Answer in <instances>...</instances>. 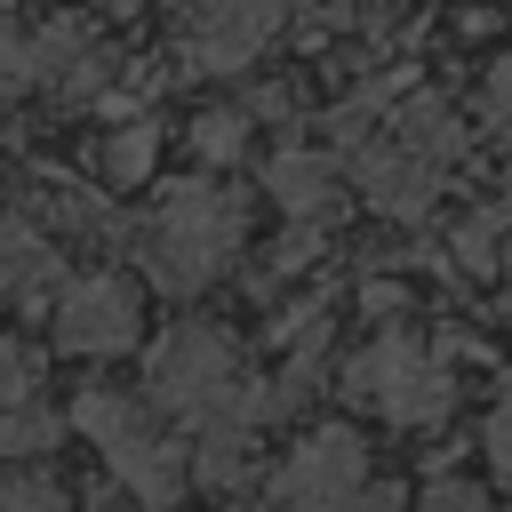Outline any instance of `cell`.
Masks as SVG:
<instances>
[{
  "label": "cell",
  "mask_w": 512,
  "mask_h": 512,
  "mask_svg": "<svg viewBox=\"0 0 512 512\" xmlns=\"http://www.w3.org/2000/svg\"><path fill=\"white\" fill-rule=\"evenodd\" d=\"M240 232H248V208L208 184V176H176L160 192V208L144 216V272L168 288V296H200L232 256H240Z\"/></svg>",
  "instance_id": "3957f363"
},
{
  "label": "cell",
  "mask_w": 512,
  "mask_h": 512,
  "mask_svg": "<svg viewBox=\"0 0 512 512\" xmlns=\"http://www.w3.org/2000/svg\"><path fill=\"white\" fill-rule=\"evenodd\" d=\"M152 160H160V128L152 120H128V128H112L104 136V176L128 192V184H144L152 176Z\"/></svg>",
  "instance_id": "8fae6325"
},
{
  "label": "cell",
  "mask_w": 512,
  "mask_h": 512,
  "mask_svg": "<svg viewBox=\"0 0 512 512\" xmlns=\"http://www.w3.org/2000/svg\"><path fill=\"white\" fill-rule=\"evenodd\" d=\"M504 384H512V376H504Z\"/></svg>",
  "instance_id": "44dd1931"
},
{
  "label": "cell",
  "mask_w": 512,
  "mask_h": 512,
  "mask_svg": "<svg viewBox=\"0 0 512 512\" xmlns=\"http://www.w3.org/2000/svg\"><path fill=\"white\" fill-rule=\"evenodd\" d=\"M40 80V64H32V40L16 32V24H0V104L16 96V88H32Z\"/></svg>",
  "instance_id": "2e32d148"
},
{
  "label": "cell",
  "mask_w": 512,
  "mask_h": 512,
  "mask_svg": "<svg viewBox=\"0 0 512 512\" xmlns=\"http://www.w3.org/2000/svg\"><path fill=\"white\" fill-rule=\"evenodd\" d=\"M480 112H488V128H504V136H512V56H496V64H488Z\"/></svg>",
  "instance_id": "d6986e66"
},
{
  "label": "cell",
  "mask_w": 512,
  "mask_h": 512,
  "mask_svg": "<svg viewBox=\"0 0 512 512\" xmlns=\"http://www.w3.org/2000/svg\"><path fill=\"white\" fill-rule=\"evenodd\" d=\"M344 144H352V176H360V192H368L392 224H416V216L432 208L448 160L464 152V128H456V112H448L440 96H416V104L384 112L376 136H344Z\"/></svg>",
  "instance_id": "7a4b0ae2"
},
{
  "label": "cell",
  "mask_w": 512,
  "mask_h": 512,
  "mask_svg": "<svg viewBox=\"0 0 512 512\" xmlns=\"http://www.w3.org/2000/svg\"><path fill=\"white\" fill-rule=\"evenodd\" d=\"M264 512H368V448L344 424H320L288 448V464L264 488Z\"/></svg>",
  "instance_id": "8992f818"
},
{
  "label": "cell",
  "mask_w": 512,
  "mask_h": 512,
  "mask_svg": "<svg viewBox=\"0 0 512 512\" xmlns=\"http://www.w3.org/2000/svg\"><path fill=\"white\" fill-rule=\"evenodd\" d=\"M144 400L160 408V416H176L192 440H208V432H256L264 416H272V392H264V376L240 360V344L224 336V328H208V320H176L160 344H152V360H144Z\"/></svg>",
  "instance_id": "6da1fadb"
},
{
  "label": "cell",
  "mask_w": 512,
  "mask_h": 512,
  "mask_svg": "<svg viewBox=\"0 0 512 512\" xmlns=\"http://www.w3.org/2000/svg\"><path fill=\"white\" fill-rule=\"evenodd\" d=\"M344 392H352L360 408H376L384 424L424 432V424H448V408H456V368H448V360H440L424 336L384 328V336H376V344L352 360Z\"/></svg>",
  "instance_id": "5b68a950"
},
{
  "label": "cell",
  "mask_w": 512,
  "mask_h": 512,
  "mask_svg": "<svg viewBox=\"0 0 512 512\" xmlns=\"http://www.w3.org/2000/svg\"><path fill=\"white\" fill-rule=\"evenodd\" d=\"M504 224H512L504 208H480V216H464V224L448 232V256H456L464 272H488V264H496V240H504Z\"/></svg>",
  "instance_id": "4fadbf2b"
},
{
  "label": "cell",
  "mask_w": 512,
  "mask_h": 512,
  "mask_svg": "<svg viewBox=\"0 0 512 512\" xmlns=\"http://www.w3.org/2000/svg\"><path fill=\"white\" fill-rule=\"evenodd\" d=\"M280 24H288V0H184V64L240 72L280 40Z\"/></svg>",
  "instance_id": "ba28073f"
},
{
  "label": "cell",
  "mask_w": 512,
  "mask_h": 512,
  "mask_svg": "<svg viewBox=\"0 0 512 512\" xmlns=\"http://www.w3.org/2000/svg\"><path fill=\"white\" fill-rule=\"evenodd\" d=\"M192 152L216 160V168L240 160V152H248V120H240V112H200V120H192Z\"/></svg>",
  "instance_id": "5bb4252c"
},
{
  "label": "cell",
  "mask_w": 512,
  "mask_h": 512,
  "mask_svg": "<svg viewBox=\"0 0 512 512\" xmlns=\"http://www.w3.org/2000/svg\"><path fill=\"white\" fill-rule=\"evenodd\" d=\"M48 328H56V344H64L72 360H112V352L136 344L144 304H136V288H128L120 272H88V280H64Z\"/></svg>",
  "instance_id": "52a82bcc"
},
{
  "label": "cell",
  "mask_w": 512,
  "mask_h": 512,
  "mask_svg": "<svg viewBox=\"0 0 512 512\" xmlns=\"http://www.w3.org/2000/svg\"><path fill=\"white\" fill-rule=\"evenodd\" d=\"M256 184H264L296 224H328V216H336V160H320V152H304V144L272 152V160L256 168Z\"/></svg>",
  "instance_id": "9c48e42d"
},
{
  "label": "cell",
  "mask_w": 512,
  "mask_h": 512,
  "mask_svg": "<svg viewBox=\"0 0 512 512\" xmlns=\"http://www.w3.org/2000/svg\"><path fill=\"white\" fill-rule=\"evenodd\" d=\"M64 272V256L32 232V224H16V216H0V304H32L48 280Z\"/></svg>",
  "instance_id": "30bf717a"
},
{
  "label": "cell",
  "mask_w": 512,
  "mask_h": 512,
  "mask_svg": "<svg viewBox=\"0 0 512 512\" xmlns=\"http://www.w3.org/2000/svg\"><path fill=\"white\" fill-rule=\"evenodd\" d=\"M56 440H64V416H48V408H32V400H8V408H0V464L40 456V448H56Z\"/></svg>",
  "instance_id": "7c38bea8"
},
{
  "label": "cell",
  "mask_w": 512,
  "mask_h": 512,
  "mask_svg": "<svg viewBox=\"0 0 512 512\" xmlns=\"http://www.w3.org/2000/svg\"><path fill=\"white\" fill-rule=\"evenodd\" d=\"M32 384H40V360H32L16 336H0V408H8V400H32Z\"/></svg>",
  "instance_id": "e0dca14e"
},
{
  "label": "cell",
  "mask_w": 512,
  "mask_h": 512,
  "mask_svg": "<svg viewBox=\"0 0 512 512\" xmlns=\"http://www.w3.org/2000/svg\"><path fill=\"white\" fill-rule=\"evenodd\" d=\"M480 448H488V464H496V480L512 488V384H504V400H496V416H488V432H480Z\"/></svg>",
  "instance_id": "ac0fdd59"
},
{
  "label": "cell",
  "mask_w": 512,
  "mask_h": 512,
  "mask_svg": "<svg viewBox=\"0 0 512 512\" xmlns=\"http://www.w3.org/2000/svg\"><path fill=\"white\" fill-rule=\"evenodd\" d=\"M0 512H72V496L40 472H16V480H0Z\"/></svg>",
  "instance_id": "9a60e30c"
},
{
  "label": "cell",
  "mask_w": 512,
  "mask_h": 512,
  "mask_svg": "<svg viewBox=\"0 0 512 512\" xmlns=\"http://www.w3.org/2000/svg\"><path fill=\"white\" fill-rule=\"evenodd\" d=\"M104 8H120V16H128V8H144V0H104Z\"/></svg>",
  "instance_id": "ffe728a7"
},
{
  "label": "cell",
  "mask_w": 512,
  "mask_h": 512,
  "mask_svg": "<svg viewBox=\"0 0 512 512\" xmlns=\"http://www.w3.org/2000/svg\"><path fill=\"white\" fill-rule=\"evenodd\" d=\"M72 432H88L112 464V480L144 504V512H176L184 488H192V448H176L160 424H152V400L120 392V384H88L72 400Z\"/></svg>",
  "instance_id": "277c9868"
}]
</instances>
